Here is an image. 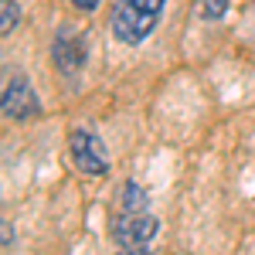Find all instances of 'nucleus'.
Returning a JSON list of instances; mask_svg holds the SVG:
<instances>
[{
	"label": "nucleus",
	"mask_w": 255,
	"mask_h": 255,
	"mask_svg": "<svg viewBox=\"0 0 255 255\" xmlns=\"http://www.w3.org/2000/svg\"><path fill=\"white\" fill-rule=\"evenodd\" d=\"M119 255H150V249L146 245H129V249H123Z\"/></svg>",
	"instance_id": "1a4fd4ad"
},
{
	"label": "nucleus",
	"mask_w": 255,
	"mask_h": 255,
	"mask_svg": "<svg viewBox=\"0 0 255 255\" xmlns=\"http://www.w3.org/2000/svg\"><path fill=\"white\" fill-rule=\"evenodd\" d=\"M0 14H3V20H0V34L7 38L14 27H17V20H20V7L14 3V0H0Z\"/></svg>",
	"instance_id": "0eeeda50"
},
{
	"label": "nucleus",
	"mask_w": 255,
	"mask_h": 255,
	"mask_svg": "<svg viewBox=\"0 0 255 255\" xmlns=\"http://www.w3.org/2000/svg\"><path fill=\"white\" fill-rule=\"evenodd\" d=\"M41 113V102L34 96V89L27 85V79H14L7 82V89H3V116L14 119V123H24V119H34Z\"/></svg>",
	"instance_id": "7ed1b4c3"
},
{
	"label": "nucleus",
	"mask_w": 255,
	"mask_h": 255,
	"mask_svg": "<svg viewBox=\"0 0 255 255\" xmlns=\"http://www.w3.org/2000/svg\"><path fill=\"white\" fill-rule=\"evenodd\" d=\"M10 242H14V228L10 221H3V249H10Z\"/></svg>",
	"instance_id": "9d476101"
},
{
	"label": "nucleus",
	"mask_w": 255,
	"mask_h": 255,
	"mask_svg": "<svg viewBox=\"0 0 255 255\" xmlns=\"http://www.w3.org/2000/svg\"><path fill=\"white\" fill-rule=\"evenodd\" d=\"M68 150H72V160H75V167H79L82 174H92V177H102L109 170V157H106V146H102V139L96 133H89V129H72V136H68Z\"/></svg>",
	"instance_id": "f03ea898"
},
{
	"label": "nucleus",
	"mask_w": 255,
	"mask_h": 255,
	"mask_svg": "<svg viewBox=\"0 0 255 255\" xmlns=\"http://www.w3.org/2000/svg\"><path fill=\"white\" fill-rule=\"evenodd\" d=\"M167 0H116L113 7V17H109V27L116 34L119 44H139L153 34L160 20V10H163Z\"/></svg>",
	"instance_id": "f257e3e1"
},
{
	"label": "nucleus",
	"mask_w": 255,
	"mask_h": 255,
	"mask_svg": "<svg viewBox=\"0 0 255 255\" xmlns=\"http://www.w3.org/2000/svg\"><path fill=\"white\" fill-rule=\"evenodd\" d=\"M72 3H75L79 10H96L99 7V0H72Z\"/></svg>",
	"instance_id": "9b49d317"
},
{
	"label": "nucleus",
	"mask_w": 255,
	"mask_h": 255,
	"mask_svg": "<svg viewBox=\"0 0 255 255\" xmlns=\"http://www.w3.org/2000/svg\"><path fill=\"white\" fill-rule=\"evenodd\" d=\"M123 211H126V215L150 211V194L139 187L136 180H126V187H123Z\"/></svg>",
	"instance_id": "423d86ee"
},
{
	"label": "nucleus",
	"mask_w": 255,
	"mask_h": 255,
	"mask_svg": "<svg viewBox=\"0 0 255 255\" xmlns=\"http://www.w3.org/2000/svg\"><path fill=\"white\" fill-rule=\"evenodd\" d=\"M228 3H232V0H204V3H201V17L204 20H221L225 10H228Z\"/></svg>",
	"instance_id": "6e6552de"
},
{
	"label": "nucleus",
	"mask_w": 255,
	"mask_h": 255,
	"mask_svg": "<svg viewBox=\"0 0 255 255\" xmlns=\"http://www.w3.org/2000/svg\"><path fill=\"white\" fill-rule=\"evenodd\" d=\"M85 61V38L82 34H58L55 38V65L61 72H79Z\"/></svg>",
	"instance_id": "39448f33"
},
{
	"label": "nucleus",
	"mask_w": 255,
	"mask_h": 255,
	"mask_svg": "<svg viewBox=\"0 0 255 255\" xmlns=\"http://www.w3.org/2000/svg\"><path fill=\"white\" fill-rule=\"evenodd\" d=\"M157 218L150 215V211H139V215H123L116 218V242L123 249H129V245H150L153 235H157Z\"/></svg>",
	"instance_id": "20e7f679"
}]
</instances>
